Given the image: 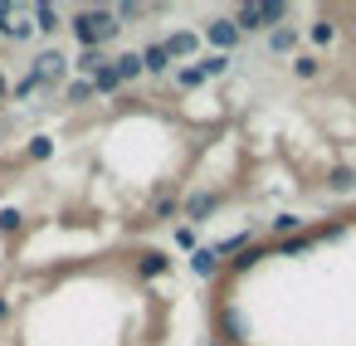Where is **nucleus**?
Segmentation results:
<instances>
[{
    "label": "nucleus",
    "instance_id": "nucleus-1",
    "mask_svg": "<svg viewBox=\"0 0 356 346\" xmlns=\"http://www.w3.org/2000/svg\"><path fill=\"white\" fill-rule=\"evenodd\" d=\"M69 30H74V40H79V49H103L108 40H118V15L108 10V6H83V10H74V20H69Z\"/></svg>",
    "mask_w": 356,
    "mask_h": 346
},
{
    "label": "nucleus",
    "instance_id": "nucleus-2",
    "mask_svg": "<svg viewBox=\"0 0 356 346\" xmlns=\"http://www.w3.org/2000/svg\"><path fill=\"white\" fill-rule=\"evenodd\" d=\"M215 210H220V190H195V195H186V200H181V215H186V224H191V229H195V224H205Z\"/></svg>",
    "mask_w": 356,
    "mask_h": 346
},
{
    "label": "nucleus",
    "instance_id": "nucleus-3",
    "mask_svg": "<svg viewBox=\"0 0 356 346\" xmlns=\"http://www.w3.org/2000/svg\"><path fill=\"white\" fill-rule=\"evenodd\" d=\"M239 40H244V35H239V30H234V20H225V15L205 25V44H215V54H229V49H239Z\"/></svg>",
    "mask_w": 356,
    "mask_h": 346
},
{
    "label": "nucleus",
    "instance_id": "nucleus-4",
    "mask_svg": "<svg viewBox=\"0 0 356 346\" xmlns=\"http://www.w3.org/2000/svg\"><path fill=\"white\" fill-rule=\"evenodd\" d=\"M30 74H35L44 88H49V83H64V74H69V59H64L59 49H44V54L35 59V69H30Z\"/></svg>",
    "mask_w": 356,
    "mask_h": 346
},
{
    "label": "nucleus",
    "instance_id": "nucleus-5",
    "mask_svg": "<svg viewBox=\"0 0 356 346\" xmlns=\"http://www.w3.org/2000/svg\"><path fill=\"white\" fill-rule=\"evenodd\" d=\"M161 49H166L171 59H195V49H200V35H191V30H176V35H166V40H161Z\"/></svg>",
    "mask_w": 356,
    "mask_h": 346
},
{
    "label": "nucleus",
    "instance_id": "nucleus-6",
    "mask_svg": "<svg viewBox=\"0 0 356 346\" xmlns=\"http://www.w3.org/2000/svg\"><path fill=\"white\" fill-rule=\"evenodd\" d=\"M234 30L239 35H254V30H264V10H259V0H244V6H234Z\"/></svg>",
    "mask_w": 356,
    "mask_h": 346
},
{
    "label": "nucleus",
    "instance_id": "nucleus-7",
    "mask_svg": "<svg viewBox=\"0 0 356 346\" xmlns=\"http://www.w3.org/2000/svg\"><path fill=\"white\" fill-rule=\"evenodd\" d=\"M137 59H142V74H156V79H161V74L171 69V54L161 49V40H152V44H147V49H142Z\"/></svg>",
    "mask_w": 356,
    "mask_h": 346
},
{
    "label": "nucleus",
    "instance_id": "nucleus-8",
    "mask_svg": "<svg viewBox=\"0 0 356 346\" xmlns=\"http://www.w3.org/2000/svg\"><path fill=\"white\" fill-rule=\"evenodd\" d=\"M220 341H234V346H244V317H239L234 307H220Z\"/></svg>",
    "mask_w": 356,
    "mask_h": 346
},
{
    "label": "nucleus",
    "instance_id": "nucleus-9",
    "mask_svg": "<svg viewBox=\"0 0 356 346\" xmlns=\"http://www.w3.org/2000/svg\"><path fill=\"white\" fill-rule=\"evenodd\" d=\"M220 268H225V263L215 258V249H195V254H191V273H195V278H215Z\"/></svg>",
    "mask_w": 356,
    "mask_h": 346
},
{
    "label": "nucleus",
    "instance_id": "nucleus-10",
    "mask_svg": "<svg viewBox=\"0 0 356 346\" xmlns=\"http://www.w3.org/2000/svg\"><path fill=\"white\" fill-rule=\"evenodd\" d=\"M30 25H35L40 35H54V30H59V10L44 0V6H35V10H30Z\"/></svg>",
    "mask_w": 356,
    "mask_h": 346
},
{
    "label": "nucleus",
    "instance_id": "nucleus-11",
    "mask_svg": "<svg viewBox=\"0 0 356 346\" xmlns=\"http://www.w3.org/2000/svg\"><path fill=\"white\" fill-rule=\"evenodd\" d=\"M268 49H273V54H293V49H298V30H293V25L268 30Z\"/></svg>",
    "mask_w": 356,
    "mask_h": 346
},
{
    "label": "nucleus",
    "instance_id": "nucleus-12",
    "mask_svg": "<svg viewBox=\"0 0 356 346\" xmlns=\"http://www.w3.org/2000/svg\"><path fill=\"white\" fill-rule=\"evenodd\" d=\"M103 64H108V59H103V49H79V59H74L69 69H79V79H93Z\"/></svg>",
    "mask_w": 356,
    "mask_h": 346
},
{
    "label": "nucleus",
    "instance_id": "nucleus-13",
    "mask_svg": "<svg viewBox=\"0 0 356 346\" xmlns=\"http://www.w3.org/2000/svg\"><path fill=\"white\" fill-rule=\"evenodd\" d=\"M327 190H332V195H351V190H356V171H351V166H332Z\"/></svg>",
    "mask_w": 356,
    "mask_h": 346
},
{
    "label": "nucleus",
    "instance_id": "nucleus-14",
    "mask_svg": "<svg viewBox=\"0 0 356 346\" xmlns=\"http://www.w3.org/2000/svg\"><path fill=\"white\" fill-rule=\"evenodd\" d=\"M88 83H93V93H118V88H122V79H118L113 59H108V64H103V69H98V74H93Z\"/></svg>",
    "mask_w": 356,
    "mask_h": 346
},
{
    "label": "nucleus",
    "instance_id": "nucleus-15",
    "mask_svg": "<svg viewBox=\"0 0 356 346\" xmlns=\"http://www.w3.org/2000/svg\"><path fill=\"white\" fill-rule=\"evenodd\" d=\"M166 268H171V258H166L161 249H152V254H142V263H137V273H142V278H161Z\"/></svg>",
    "mask_w": 356,
    "mask_h": 346
},
{
    "label": "nucleus",
    "instance_id": "nucleus-16",
    "mask_svg": "<svg viewBox=\"0 0 356 346\" xmlns=\"http://www.w3.org/2000/svg\"><path fill=\"white\" fill-rule=\"evenodd\" d=\"M259 10H264V30H278L288 20V6L283 0H259Z\"/></svg>",
    "mask_w": 356,
    "mask_h": 346
},
{
    "label": "nucleus",
    "instance_id": "nucleus-17",
    "mask_svg": "<svg viewBox=\"0 0 356 346\" xmlns=\"http://www.w3.org/2000/svg\"><path fill=\"white\" fill-rule=\"evenodd\" d=\"M88 98H93V83H88V79H69V83H64V103L79 108V103H88Z\"/></svg>",
    "mask_w": 356,
    "mask_h": 346
},
{
    "label": "nucleus",
    "instance_id": "nucleus-18",
    "mask_svg": "<svg viewBox=\"0 0 356 346\" xmlns=\"http://www.w3.org/2000/svg\"><path fill=\"white\" fill-rule=\"evenodd\" d=\"M259 258H268V244H249L239 258H229V268H234V273H244V268H254Z\"/></svg>",
    "mask_w": 356,
    "mask_h": 346
},
{
    "label": "nucleus",
    "instance_id": "nucleus-19",
    "mask_svg": "<svg viewBox=\"0 0 356 346\" xmlns=\"http://www.w3.org/2000/svg\"><path fill=\"white\" fill-rule=\"evenodd\" d=\"M113 69H118V79H122V83H132V79L142 74V59H137V54H118V59H113Z\"/></svg>",
    "mask_w": 356,
    "mask_h": 346
},
{
    "label": "nucleus",
    "instance_id": "nucleus-20",
    "mask_svg": "<svg viewBox=\"0 0 356 346\" xmlns=\"http://www.w3.org/2000/svg\"><path fill=\"white\" fill-rule=\"evenodd\" d=\"M293 74H298L302 83H307V79H317V74H322V64H317V54H298V59H293Z\"/></svg>",
    "mask_w": 356,
    "mask_h": 346
},
{
    "label": "nucleus",
    "instance_id": "nucleus-21",
    "mask_svg": "<svg viewBox=\"0 0 356 346\" xmlns=\"http://www.w3.org/2000/svg\"><path fill=\"white\" fill-rule=\"evenodd\" d=\"M273 234H278V239L302 234V215H278V220H273Z\"/></svg>",
    "mask_w": 356,
    "mask_h": 346
},
{
    "label": "nucleus",
    "instance_id": "nucleus-22",
    "mask_svg": "<svg viewBox=\"0 0 356 346\" xmlns=\"http://www.w3.org/2000/svg\"><path fill=\"white\" fill-rule=\"evenodd\" d=\"M0 35H6V40H15V44H25V40H30V35H35V25H30V20H20V15H15V20H10V25H6V30H0Z\"/></svg>",
    "mask_w": 356,
    "mask_h": 346
},
{
    "label": "nucleus",
    "instance_id": "nucleus-23",
    "mask_svg": "<svg viewBox=\"0 0 356 346\" xmlns=\"http://www.w3.org/2000/svg\"><path fill=\"white\" fill-rule=\"evenodd\" d=\"M176 83H181V88H200V83H205V69H200V64H186V69L176 74Z\"/></svg>",
    "mask_w": 356,
    "mask_h": 346
},
{
    "label": "nucleus",
    "instance_id": "nucleus-24",
    "mask_svg": "<svg viewBox=\"0 0 356 346\" xmlns=\"http://www.w3.org/2000/svg\"><path fill=\"white\" fill-rule=\"evenodd\" d=\"M25 156H30V161H49V156H54V142H49V137H35V142L25 147Z\"/></svg>",
    "mask_w": 356,
    "mask_h": 346
},
{
    "label": "nucleus",
    "instance_id": "nucleus-25",
    "mask_svg": "<svg viewBox=\"0 0 356 346\" xmlns=\"http://www.w3.org/2000/svg\"><path fill=\"white\" fill-rule=\"evenodd\" d=\"M20 224H25V215H20V210H0V234H6V239H10V234H20Z\"/></svg>",
    "mask_w": 356,
    "mask_h": 346
},
{
    "label": "nucleus",
    "instance_id": "nucleus-26",
    "mask_svg": "<svg viewBox=\"0 0 356 346\" xmlns=\"http://www.w3.org/2000/svg\"><path fill=\"white\" fill-rule=\"evenodd\" d=\"M337 40V25L332 20H312V44H332Z\"/></svg>",
    "mask_w": 356,
    "mask_h": 346
},
{
    "label": "nucleus",
    "instance_id": "nucleus-27",
    "mask_svg": "<svg viewBox=\"0 0 356 346\" xmlns=\"http://www.w3.org/2000/svg\"><path fill=\"white\" fill-rule=\"evenodd\" d=\"M200 69H205V79H220L229 69V54H210V59H200Z\"/></svg>",
    "mask_w": 356,
    "mask_h": 346
},
{
    "label": "nucleus",
    "instance_id": "nucleus-28",
    "mask_svg": "<svg viewBox=\"0 0 356 346\" xmlns=\"http://www.w3.org/2000/svg\"><path fill=\"white\" fill-rule=\"evenodd\" d=\"M40 88H44V83H40V79H35V74H25V79H20V83H15V88H10V98H35V93H40Z\"/></svg>",
    "mask_w": 356,
    "mask_h": 346
},
{
    "label": "nucleus",
    "instance_id": "nucleus-29",
    "mask_svg": "<svg viewBox=\"0 0 356 346\" xmlns=\"http://www.w3.org/2000/svg\"><path fill=\"white\" fill-rule=\"evenodd\" d=\"M113 15H118V25H122V20H142V15H147V6H137V0H122Z\"/></svg>",
    "mask_w": 356,
    "mask_h": 346
},
{
    "label": "nucleus",
    "instance_id": "nucleus-30",
    "mask_svg": "<svg viewBox=\"0 0 356 346\" xmlns=\"http://www.w3.org/2000/svg\"><path fill=\"white\" fill-rule=\"evenodd\" d=\"M307 244H312V234H293V239H283V244H273V249H278V254H302Z\"/></svg>",
    "mask_w": 356,
    "mask_h": 346
},
{
    "label": "nucleus",
    "instance_id": "nucleus-31",
    "mask_svg": "<svg viewBox=\"0 0 356 346\" xmlns=\"http://www.w3.org/2000/svg\"><path fill=\"white\" fill-rule=\"evenodd\" d=\"M152 215H156V220H166V215H176V200H171V190H161V200L152 205Z\"/></svg>",
    "mask_w": 356,
    "mask_h": 346
},
{
    "label": "nucleus",
    "instance_id": "nucleus-32",
    "mask_svg": "<svg viewBox=\"0 0 356 346\" xmlns=\"http://www.w3.org/2000/svg\"><path fill=\"white\" fill-rule=\"evenodd\" d=\"M176 244H181L186 254H195V249H200V244H195V229H191V224H181V229H176Z\"/></svg>",
    "mask_w": 356,
    "mask_h": 346
},
{
    "label": "nucleus",
    "instance_id": "nucleus-33",
    "mask_svg": "<svg viewBox=\"0 0 356 346\" xmlns=\"http://www.w3.org/2000/svg\"><path fill=\"white\" fill-rule=\"evenodd\" d=\"M10 20H15V6H10V0H0V30H6Z\"/></svg>",
    "mask_w": 356,
    "mask_h": 346
},
{
    "label": "nucleus",
    "instance_id": "nucleus-34",
    "mask_svg": "<svg viewBox=\"0 0 356 346\" xmlns=\"http://www.w3.org/2000/svg\"><path fill=\"white\" fill-rule=\"evenodd\" d=\"M10 98V79H6V69H0V103Z\"/></svg>",
    "mask_w": 356,
    "mask_h": 346
},
{
    "label": "nucleus",
    "instance_id": "nucleus-35",
    "mask_svg": "<svg viewBox=\"0 0 356 346\" xmlns=\"http://www.w3.org/2000/svg\"><path fill=\"white\" fill-rule=\"evenodd\" d=\"M10 317V297H0V322H6Z\"/></svg>",
    "mask_w": 356,
    "mask_h": 346
}]
</instances>
